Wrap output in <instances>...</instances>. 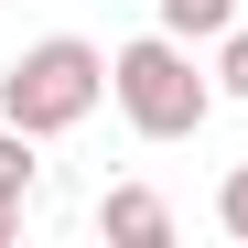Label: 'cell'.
<instances>
[{"instance_id": "ba28073f", "label": "cell", "mask_w": 248, "mask_h": 248, "mask_svg": "<svg viewBox=\"0 0 248 248\" xmlns=\"http://www.w3.org/2000/svg\"><path fill=\"white\" fill-rule=\"evenodd\" d=\"M22 237V194H0V248H11Z\"/></svg>"}, {"instance_id": "5b68a950", "label": "cell", "mask_w": 248, "mask_h": 248, "mask_svg": "<svg viewBox=\"0 0 248 248\" xmlns=\"http://www.w3.org/2000/svg\"><path fill=\"white\" fill-rule=\"evenodd\" d=\"M0 194H32V130L0 119Z\"/></svg>"}, {"instance_id": "52a82bcc", "label": "cell", "mask_w": 248, "mask_h": 248, "mask_svg": "<svg viewBox=\"0 0 248 248\" xmlns=\"http://www.w3.org/2000/svg\"><path fill=\"white\" fill-rule=\"evenodd\" d=\"M216 87H227V97H248V32H227V54H216Z\"/></svg>"}, {"instance_id": "3957f363", "label": "cell", "mask_w": 248, "mask_h": 248, "mask_svg": "<svg viewBox=\"0 0 248 248\" xmlns=\"http://www.w3.org/2000/svg\"><path fill=\"white\" fill-rule=\"evenodd\" d=\"M97 227H108L119 248H162V237H173V205H162L151 184H108V194H97Z\"/></svg>"}, {"instance_id": "8992f818", "label": "cell", "mask_w": 248, "mask_h": 248, "mask_svg": "<svg viewBox=\"0 0 248 248\" xmlns=\"http://www.w3.org/2000/svg\"><path fill=\"white\" fill-rule=\"evenodd\" d=\"M216 216H227V237H248V162H237V173L216 184Z\"/></svg>"}, {"instance_id": "277c9868", "label": "cell", "mask_w": 248, "mask_h": 248, "mask_svg": "<svg viewBox=\"0 0 248 248\" xmlns=\"http://www.w3.org/2000/svg\"><path fill=\"white\" fill-rule=\"evenodd\" d=\"M162 32H184V44H227V32H237V0H162Z\"/></svg>"}, {"instance_id": "6da1fadb", "label": "cell", "mask_w": 248, "mask_h": 248, "mask_svg": "<svg viewBox=\"0 0 248 248\" xmlns=\"http://www.w3.org/2000/svg\"><path fill=\"white\" fill-rule=\"evenodd\" d=\"M108 97H119V119L140 140H194L216 119V76H194L184 32H140V44L108 54Z\"/></svg>"}, {"instance_id": "7a4b0ae2", "label": "cell", "mask_w": 248, "mask_h": 248, "mask_svg": "<svg viewBox=\"0 0 248 248\" xmlns=\"http://www.w3.org/2000/svg\"><path fill=\"white\" fill-rule=\"evenodd\" d=\"M97 97H108V54H97V44H76V32H44L32 54L0 65V119H11V130H32V140L76 130Z\"/></svg>"}]
</instances>
